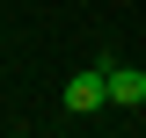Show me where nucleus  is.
Segmentation results:
<instances>
[{"instance_id": "obj_1", "label": "nucleus", "mask_w": 146, "mask_h": 138, "mask_svg": "<svg viewBox=\"0 0 146 138\" xmlns=\"http://www.w3.org/2000/svg\"><path fill=\"white\" fill-rule=\"evenodd\" d=\"M66 109H73V116H95V109H110L102 66H88V73H73V80H66Z\"/></svg>"}, {"instance_id": "obj_2", "label": "nucleus", "mask_w": 146, "mask_h": 138, "mask_svg": "<svg viewBox=\"0 0 146 138\" xmlns=\"http://www.w3.org/2000/svg\"><path fill=\"white\" fill-rule=\"evenodd\" d=\"M102 87H110L117 109H139V102H146V73H139V66H110V58H102Z\"/></svg>"}]
</instances>
